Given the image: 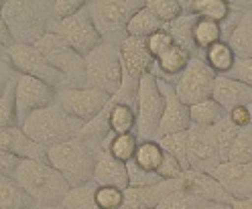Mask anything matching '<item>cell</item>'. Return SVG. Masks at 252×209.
<instances>
[{
    "label": "cell",
    "instance_id": "26",
    "mask_svg": "<svg viewBox=\"0 0 252 209\" xmlns=\"http://www.w3.org/2000/svg\"><path fill=\"white\" fill-rule=\"evenodd\" d=\"M228 116V112L220 106L214 98L203 100L195 106L189 108V118H191V126H199V128H214L216 124H220Z\"/></svg>",
    "mask_w": 252,
    "mask_h": 209
},
{
    "label": "cell",
    "instance_id": "3",
    "mask_svg": "<svg viewBox=\"0 0 252 209\" xmlns=\"http://www.w3.org/2000/svg\"><path fill=\"white\" fill-rule=\"evenodd\" d=\"M84 126H86L84 122L65 114V112L61 110V106L55 102L53 106L37 110L31 116H27V120L21 124V130L31 140L39 142L41 147L51 149L61 142H67L71 138L82 136Z\"/></svg>",
    "mask_w": 252,
    "mask_h": 209
},
{
    "label": "cell",
    "instance_id": "8",
    "mask_svg": "<svg viewBox=\"0 0 252 209\" xmlns=\"http://www.w3.org/2000/svg\"><path fill=\"white\" fill-rule=\"evenodd\" d=\"M35 47L59 73L65 75L71 88H86V57L71 49L59 35L47 33L35 43Z\"/></svg>",
    "mask_w": 252,
    "mask_h": 209
},
{
    "label": "cell",
    "instance_id": "28",
    "mask_svg": "<svg viewBox=\"0 0 252 209\" xmlns=\"http://www.w3.org/2000/svg\"><path fill=\"white\" fill-rule=\"evenodd\" d=\"M138 144H140V140L134 132L132 134H112L110 132L108 138L104 140V149L114 158H118L120 163L126 165V163H130V160H134Z\"/></svg>",
    "mask_w": 252,
    "mask_h": 209
},
{
    "label": "cell",
    "instance_id": "46",
    "mask_svg": "<svg viewBox=\"0 0 252 209\" xmlns=\"http://www.w3.org/2000/svg\"><path fill=\"white\" fill-rule=\"evenodd\" d=\"M242 14H244V12L232 8V12L228 14V17H226L222 23H220V30H222V41H224V43H228L230 37L234 35V30H236V27H238V23H240V19H242Z\"/></svg>",
    "mask_w": 252,
    "mask_h": 209
},
{
    "label": "cell",
    "instance_id": "34",
    "mask_svg": "<svg viewBox=\"0 0 252 209\" xmlns=\"http://www.w3.org/2000/svg\"><path fill=\"white\" fill-rule=\"evenodd\" d=\"M222 41V30H220V23L208 21V19H199L193 27V43L197 47V51L203 55L212 45Z\"/></svg>",
    "mask_w": 252,
    "mask_h": 209
},
{
    "label": "cell",
    "instance_id": "21",
    "mask_svg": "<svg viewBox=\"0 0 252 209\" xmlns=\"http://www.w3.org/2000/svg\"><path fill=\"white\" fill-rule=\"evenodd\" d=\"M212 98L226 112H230L234 108L248 106L252 102V88H248L246 84L238 82V79H232L228 75H218Z\"/></svg>",
    "mask_w": 252,
    "mask_h": 209
},
{
    "label": "cell",
    "instance_id": "30",
    "mask_svg": "<svg viewBox=\"0 0 252 209\" xmlns=\"http://www.w3.org/2000/svg\"><path fill=\"white\" fill-rule=\"evenodd\" d=\"M228 45L238 59H252V12H244Z\"/></svg>",
    "mask_w": 252,
    "mask_h": 209
},
{
    "label": "cell",
    "instance_id": "57",
    "mask_svg": "<svg viewBox=\"0 0 252 209\" xmlns=\"http://www.w3.org/2000/svg\"><path fill=\"white\" fill-rule=\"evenodd\" d=\"M2 8H4V2H0V14H2Z\"/></svg>",
    "mask_w": 252,
    "mask_h": 209
},
{
    "label": "cell",
    "instance_id": "20",
    "mask_svg": "<svg viewBox=\"0 0 252 209\" xmlns=\"http://www.w3.org/2000/svg\"><path fill=\"white\" fill-rule=\"evenodd\" d=\"M0 150H6L19 158H31V160H45L47 163V149L39 142L31 140L21 128H8L0 130Z\"/></svg>",
    "mask_w": 252,
    "mask_h": 209
},
{
    "label": "cell",
    "instance_id": "38",
    "mask_svg": "<svg viewBox=\"0 0 252 209\" xmlns=\"http://www.w3.org/2000/svg\"><path fill=\"white\" fill-rule=\"evenodd\" d=\"M157 142H159V147L167 154H171L173 158H177L185 171H189V163H187V132L167 134V136L157 138Z\"/></svg>",
    "mask_w": 252,
    "mask_h": 209
},
{
    "label": "cell",
    "instance_id": "18",
    "mask_svg": "<svg viewBox=\"0 0 252 209\" xmlns=\"http://www.w3.org/2000/svg\"><path fill=\"white\" fill-rule=\"evenodd\" d=\"M177 189H181V179H171V181H163L159 185L140 187V189L128 187L124 191L122 209H157V205Z\"/></svg>",
    "mask_w": 252,
    "mask_h": 209
},
{
    "label": "cell",
    "instance_id": "49",
    "mask_svg": "<svg viewBox=\"0 0 252 209\" xmlns=\"http://www.w3.org/2000/svg\"><path fill=\"white\" fill-rule=\"evenodd\" d=\"M14 45H17V41H14V37H12V33H10L8 25L4 23L2 14H0V47H2L4 51H8V49H12Z\"/></svg>",
    "mask_w": 252,
    "mask_h": 209
},
{
    "label": "cell",
    "instance_id": "47",
    "mask_svg": "<svg viewBox=\"0 0 252 209\" xmlns=\"http://www.w3.org/2000/svg\"><path fill=\"white\" fill-rule=\"evenodd\" d=\"M21 160H23V158L14 156V154H10V152H6V150H0V175L12 177V173L17 171V167H19Z\"/></svg>",
    "mask_w": 252,
    "mask_h": 209
},
{
    "label": "cell",
    "instance_id": "15",
    "mask_svg": "<svg viewBox=\"0 0 252 209\" xmlns=\"http://www.w3.org/2000/svg\"><path fill=\"white\" fill-rule=\"evenodd\" d=\"M181 189L195 195L197 199L206 203H220V205H232V195L222 187L214 175L201 173L189 169L181 175Z\"/></svg>",
    "mask_w": 252,
    "mask_h": 209
},
{
    "label": "cell",
    "instance_id": "55",
    "mask_svg": "<svg viewBox=\"0 0 252 209\" xmlns=\"http://www.w3.org/2000/svg\"><path fill=\"white\" fill-rule=\"evenodd\" d=\"M4 57H6V51H4V49H2V47H0V61H2V59H4Z\"/></svg>",
    "mask_w": 252,
    "mask_h": 209
},
{
    "label": "cell",
    "instance_id": "17",
    "mask_svg": "<svg viewBox=\"0 0 252 209\" xmlns=\"http://www.w3.org/2000/svg\"><path fill=\"white\" fill-rule=\"evenodd\" d=\"M214 177L222 183L232 199H252V163H222L214 171Z\"/></svg>",
    "mask_w": 252,
    "mask_h": 209
},
{
    "label": "cell",
    "instance_id": "23",
    "mask_svg": "<svg viewBox=\"0 0 252 209\" xmlns=\"http://www.w3.org/2000/svg\"><path fill=\"white\" fill-rule=\"evenodd\" d=\"M195 23H197V14H193V12H183V14H179V17L173 21V23L165 25V30L171 35L173 43H175L177 47H181V49L189 51L193 57H203V55L197 51L195 43H193V27H195Z\"/></svg>",
    "mask_w": 252,
    "mask_h": 209
},
{
    "label": "cell",
    "instance_id": "45",
    "mask_svg": "<svg viewBox=\"0 0 252 209\" xmlns=\"http://www.w3.org/2000/svg\"><path fill=\"white\" fill-rule=\"evenodd\" d=\"M228 77L238 79V82L252 88V59H236V65L228 73Z\"/></svg>",
    "mask_w": 252,
    "mask_h": 209
},
{
    "label": "cell",
    "instance_id": "37",
    "mask_svg": "<svg viewBox=\"0 0 252 209\" xmlns=\"http://www.w3.org/2000/svg\"><path fill=\"white\" fill-rule=\"evenodd\" d=\"M240 128L234 126L228 116L214 126V136H216V147H218V152L222 156V163H228V156H230V150H232V144L236 140V134H238Z\"/></svg>",
    "mask_w": 252,
    "mask_h": 209
},
{
    "label": "cell",
    "instance_id": "14",
    "mask_svg": "<svg viewBox=\"0 0 252 209\" xmlns=\"http://www.w3.org/2000/svg\"><path fill=\"white\" fill-rule=\"evenodd\" d=\"M14 90H17V110H19L21 124L33 112L53 106L57 102V93H59L49 84L31 75H17V88Z\"/></svg>",
    "mask_w": 252,
    "mask_h": 209
},
{
    "label": "cell",
    "instance_id": "1",
    "mask_svg": "<svg viewBox=\"0 0 252 209\" xmlns=\"http://www.w3.org/2000/svg\"><path fill=\"white\" fill-rule=\"evenodd\" d=\"M12 179L37 203V207L59 205L71 189L69 183L45 160L23 158L17 171L12 173Z\"/></svg>",
    "mask_w": 252,
    "mask_h": 209
},
{
    "label": "cell",
    "instance_id": "16",
    "mask_svg": "<svg viewBox=\"0 0 252 209\" xmlns=\"http://www.w3.org/2000/svg\"><path fill=\"white\" fill-rule=\"evenodd\" d=\"M161 90L165 95V112H163V120L159 126L157 138L167 136V134H175V132H187L191 128V118H189V106H185L179 95L175 91V86L161 82Z\"/></svg>",
    "mask_w": 252,
    "mask_h": 209
},
{
    "label": "cell",
    "instance_id": "11",
    "mask_svg": "<svg viewBox=\"0 0 252 209\" xmlns=\"http://www.w3.org/2000/svg\"><path fill=\"white\" fill-rule=\"evenodd\" d=\"M110 102L112 98L108 93L92 88H65L57 93V104L61 110L84 124L96 120L110 106Z\"/></svg>",
    "mask_w": 252,
    "mask_h": 209
},
{
    "label": "cell",
    "instance_id": "35",
    "mask_svg": "<svg viewBox=\"0 0 252 209\" xmlns=\"http://www.w3.org/2000/svg\"><path fill=\"white\" fill-rule=\"evenodd\" d=\"M191 12L199 19L222 23L232 12L230 0H191Z\"/></svg>",
    "mask_w": 252,
    "mask_h": 209
},
{
    "label": "cell",
    "instance_id": "25",
    "mask_svg": "<svg viewBox=\"0 0 252 209\" xmlns=\"http://www.w3.org/2000/svg\"><path fill=\"white\" fill-rule=\"evenodd\" d=\"M108 124L112 134H136V110L122 102H110Z\"/></svg>",
    "mask_w": 252,
    "mask_h": 209
},
{
    "label": "cell",
    "instance_id": "6",
    "mask_svg": "<svg viewBox=\"0 0 252 209\" xmlns=\"http://www.w3.org/2000/svg\"><path fill=\"white\" fill-rule=\"evenodd\" d=\"M145 4L147 2H140V0H94L88 2V12L100 30L104 43L116 45L118 37L120 41L128 37L126 27L140 8H145Z\"/></svg>",
    "mask_w": 252,
    "mask_h": 209
},
{
    "label": "cell",
    "instance_id": "52",
    "mask_svg": "<svg viewBox=\"0 0 252 209\" xmlns=\"http://www.w3.org/2000/svg\"><path fill=\"white\" fill-rule=\"evenodd\" d=\"M232 207L234 209H252V199H234Z\"/></svg>",
    "mask_w": 252,
    "mask_h": 209
},
{
    "label": "cell",
    "instance_id": "50",
    "mask_svg": "<svg viewBox=\"0 0 252 209\" xmlns=\"http://www.w3.org/2000/svg\"><path fill=\"white\" fill-rule=\"evenodd\" d=\"M12 79H14V77H10V75H8V71H6L2 65H0V95H2V93L6 91V88L10 86Z\"/></svg>",
    "mask_w": 252,
    "mask_h": 209
},
{
    "label": "cell",
    "instance_id": "56",
    "mask_svg": "<svg viewBox=\"0 0 252 209\" xmlns=\"http://www.w3.org/2000/svg\"><path fill=\"white\" fill-rule=\"evenodd\" d=\"M248 112H250V124H252V102L248 104Z\"/></svg>",
    "mask_w": 252,
    "mask_h": 209
},
{
    "label": "cell",
    "instance_id": "48",
    "mask_svg": "<svg viewBox=\"0 0 252 209\" xmlns=\"http://www.w3.org/2000/svg\"><path fill=\"white\" fill-rule=\"evenodd\" d=\"M228 120L238 126V128H244V126H250V112H248V106H238L228 112Z\"/></svg>",
    "mask_w": 252,
    "mask_h": 209
},
{
    "label": "cell",
    "instance_id": "40",
    "mask_svg": "<svg viewBox=\"0 0 252 209\" xmlns=\"http://www.w3.org/2000/svg\"><path fill=\"white\" fill-rule=\"evenodd\" d=\"M147 8L151 12H155V17L159 19L163 25L173 23L179 14H183V8H181L179 0H149Z\"/></svg>",
    "mask_w": 252,
    "mask_h": 209
},
{
    "label": "cell",
    "instance_id": "27",
    "mask_svg": "<svg viewBox=\"0 0 252 209\" xmlns=\"http://www.w3.org/2000/svg\"><path fill=\"white\" fill-rule=\"evenodd\" d=\"M236 59L238 57H236V53L232 51V47L224 41L212 45L210 49L203 53V61L208 63V67L216 75H228L236 65Z\"/></svg>",
    "mask_w": 252,
    "mask_h": 209
},
{
    "label": "cell",
    "instance_id": "59",
    "mask_svg": "<svg viewBox=\"0 0 252 209\" xmlns=\"http://www.w3.org/2000/svg\"><path fill=\"white\" fill-rule=\"evenodd\" d=\"M33 209H37V207H33Z\"/></svg>",
    "mask_w": 252,
    "mask_h": 209
},
{
    "label": "cell",
    "instance_id": "53",
    "mask_svg": "<svg viewBox=\"0 0 252 209\" xmlns=\"http://www.w3.org/2000/svg\"><path fill=\"white\" fill-rule=\"evenodd\" d=\"M201 209H226V205H220V203H206Z\"/></svg>",
    "mask_w": 252,
    "mask_h": 209
},
{
    "label": "cell",
    "instance_id": "58",
    "mask_svg": "<svg viewBox=\"0 0 252 209\" xmlns=\"http://www.w3.org/2000/svg\"><path fill=\"white\" fill-rule=\"evenodd\" d=\"M226 209H234V207H232V205H226Z\"/></svg>",
    "mask_w": 252,
    "mask_h": 209
},
{
    "label": "cell",
    "instance_id": "33",
    "mask_svg": "<svg viewBox=\"0 0 252 209\" xmlns=\"http://www.w3.org/2000/svg\"><path fill=\"white\" fill-rule=\"evenodd\" d=\"M163 156H165V150L159 147L157 140H140L136 154H134V163L140 169L157 173L161 167V163H163Z\"/></svg>",
    "mask_w": 252,
    "mask_h": 209
},
{
    "label": "cell",
    "instance_id": "36",
    "mask_svg": "<svg viewBox=\"0 0 252 209\" xmlns=\"http://www.w3.org/2000/svg\"><path fill=\"white\" fill-rule=\"evenodd\" d=\"M228 163H234V165L252 163V124L240 128L238 134H236V140L232 144V150L228 156Z\"/></svg>",
    "mask_w": 252,
    "mask_h": 209
},
{
    "label": "cell",
    "instance_id": "39",
    "mask_svg": "<svg viewBox=\"0 0 252 209\" xmlns=\"http://www.w3.org/2000/svg\"><path fill=\"white\" fill-rule=\"evenodd\" d=\"M203 205H206V201L197 199L195 195H191V193H187L183 189H177L157 205V209H201Z\"/></svg>",
    "mask_w": 252,
    "mask_h": 209
},
{
    "label": "cell",
    "instance_id": "22",
    "mask_svg": "<svg viewBox=\"0 0 252 209\" xmlns=\"http://www.w3.org/2000/svg\"><path fill=\"white\" fill-rule=\"evenodd\" d=\"M191 53L181 49V47L173 45L169 49L159 57L155 59V67H153V75L157 79H161V82H167V84H177V79L181 77V73L187 69L189 61H191Z\"/></svg>",
    "mask_w": 252,
    "mask_h": 209
},
{
    "label": "cell",
    "instance_id": "2",
    "mask_svg": "<svg viewBox=\"0 0 252 209\" xmlns=\"http://www.w3.org/2000/svg\"><path fill=\"white\" fill-rule=\"evenodd\" d=\"M96 152L98 150H94L84 136H77L47 149V163L69 183V187H82L94 181Z\"/></svg>",
    "mask_w": 252,
    "mask_h": 209
},
{
    "label": "cell",
    "instance_id": "7",
    "mask_svg": "<svg viewBox=\"0 0 252 209\" xmlns=\"http://www.w3.org/2000/svg\"><path fill=\"white\" fill-rule=\"evenodd\" d=\"M165 112V95L153 73L143 75L136 93V136L138 140H157Z\"/></svg>",
    "mask_w": 252,
    "mask_h": 209
},
{
    "label": "cell",
    "instance_id": "10",
    "mask_svg": "<svg viewBox=\"0 0 252 209\" xmlns=\"http://www.w3.org/2000/svg\"><path fill=\"white\" fill-rule=\"evenodd\" d=\"M6 59L10 63V67L19 75L37 77L41 82L49 84L51 88H55L57 91L61 86L67 84L65 75L59 73L51 63L41 55V51L35 45H14L12 49L6 51Z\"/></svg>",
    "mask_w": 252,
    "mask_h": 209
},
{
    "label": "cell",
    "instance_id": "9",
    "mask_svg": "<svg viewBox=\"0 0 252 209\" xmlns=\"http://www.w3.org/2000/svg\"><path fill=\"white\" fill-rule=\"evenodd\" d=\"M49 33L59 35L63 41H65L71 49H75L82 57H88L94 49L104 43L100 30L94 25L90 12H88V4L84 10H80L73 17L65 19V21H55L49 27Z\"/></svg>",
    "mask_w": 252,
    "mask_h": 209
},
{
    "label": "cell",
    "instance_id": "12",
    "mask_svg": "<svg viewBox=\"0 0 252 209\" xmlns=\"http://www.w3.org/2000/svg\"><path fill=\"white\" fill-rule=\"evenodd\" d=\"M216 77L218 75L208 67L203 57H191L187 69L181 73V77L175 84V91L179 95V100L189 108L203 100H210L214 95Z\"/></svg>",
    "mask_w": 252,
    "mask_h": 209
},
{
    "label": "cell",
    "instance_id": "44",
    "mask_svg": "<svg viewBox=\"0 0 252 209\" xmlns=\"http://www.w3.org/2000/svg\"><path fill=\"white\" fill-rule=\"evenodd\" d=\"M173 45H175V43H173L171 35L167 33L165 29L147 39V47H149V53L153 55V59H159V57L169 49V47H173Z\"/></svg>",
    "mask_w": 252,
    "mask_h": 209
},
{
    "label": "cell",
    "instance_id": "4",
    "mask_svg": "<svg viewBox=\"0 0 252 209\" xmlns=\"http://www.w3.org/2000/svg\"><path fill=\"white\" fill-rule=\"evenodd\" d=\"M53 2H4L2 19L8 25L17 45H35L49 33L53 19Z\"/></svg>",
    "mask_w": 252,
    "mask_h": 209
},
{
    "label": "cell",
    "instance_id": "19",
    "mask_svg": "<svg viewBox=\"0 0 252 209\" xmlns=\"http://www.w3.org/2000/svg\"><path fill=\"white\" fill-rule=\"evenodd\" d=\"M94 183L98 187H116L128 189V169L118 158H114L104 147L96 152V169H94Z\"/></svg>",
    "mask_w": 252,
    "mask_h": 209
},
{
    "label": "cell",
    "instance_id": "24",
    "mask_svg": "<svg viewBox=\"0 0 252 209\" xmlns=\"http://www.w3.org/2000/svg\"><path fill=\"white\" fill-rule=\"evenodd\" d=\"M37 203L8 175H0V209H33Z\"/></svg>",
    "mask_w": 252,
    "mask_h": 209
},
{
    "label": "cell",
    "instance_id": "43",
    "mask_svg": "<svg viewBox=\"0 0 252 209\" xmlns=\"http://www.w3.org/2000/svg\"><path fill=\"white\" fill-rule=\"evenodd\" d=\"M88 2L84 0H55L53 2V19L55 21H65L73 14H77L80 10L86 8Z\"/></svg>",
    "mask_w": 252,
    "mask_h": 209
},
{
    "label": "cell",
    "instance_id": "32",
    "mask_svg": "<svg viewBox=\"0 0 252 209\" xmlns=\"http://www.w3.org/2000/svg\"><path fill=\"white\" fill-rule=\"evenodd\" d=\"M17 77L10 82L6 91L0 95V130L8 128H21L19 110H17Z\"/></svg>",
    "mask_w": 252,
    "mask_h": 209
},
{
    "label": "cell",
    "instance_id": "31",
    "mask_svg": "<svg viewBox=\"0 0 252 209\" xmlns=\"http://www.w3.org/2000/svg\"><path fill=\"white\" fill-rule=\"evenodd\" d=\"M96 193L98 185L96 183H86L82 187H71L67 191V195L63 197L61 207L65 209H100L96 201Z\"/></svg>",
    "mask_w": 252,
    "mask_h": 209
},
{
    "label": "cell",
    "instance_id": "29",
    "mask_svg": "<svg viewBox=\"0 0 252 209\" xmlns=\"http://www.w3.org/2000/svg\"><path fill=\"white\" fill-rule=\"evenodd\" d=\"M165 25L155 17V12H151L145 4V8H140L134 17L130 19L128 27H126V35L128 37H136V39H149L155 33L163 30Z\"/></svg>",
    "mask_w": 252,
    "mask_h": 209
},
{
    "label": "cell",
    "instance_id": "41",
    "mask_svg": "<svg viewBox=\"0 0 252 209\" xmlns=\"http://www.w3.org/2000/svg\"><path fill=\"white\" fill-rule=\"evenodd\" d=\"M126 169H128V187H134V189H140V187H153V185H159L163 183V179L157 173H151V171H145L140 169L134 160L126 163Z\"/></svg>",
    "mask_w": 252,
    "mask_h": 209
},
{
    "label": "cell",
    "instance_id": "13",
    "mask_svg": "<svg viewBox=\"0 0 252 209\" xmlns=\"http://www.w3.org/2000/svg\"><path fill=\"white\" fill-rule=\"evenodd\" d=\"M187 163L189 169L214 175V171L222 165V156L216 147L214 128L191 126L187 130Z\"/></svg>",
    "mask_w": 252,
    "mask_h": 209
},
{
    "label": "cell",
    "instance_id": "54",
    "mask_svg": "<svg viewBox=\"0 0 252 209\" xmlns=\"http://www.w3.org/2000/svg\"><path fill=\"white\" fill-rule=\"evenodd\" d=\"M37 209H65V207H61V203H59V205H51V207H37Z\"/></svg>",
    "mask_w": 252,
    "mask_h": 209
},
{
    "label": "cell",
    "instance_id": "51",
    "mask_svg": "<svg viewBox=\"0 0 252 209\" xmlns=\"http://www.w3.org/2000/svg\"><path fill=\"white\" fill-rule=\"evenodd\" d=\"M230 4L240 12H252V0H230Z\"/></svg>",
    "mask_w": 252,
    "mask_h": 209
},
{
    "label": "cell",
    "instance_id": "42",
    "mask_svg": "<svg viewBox=\"0 0 252 209\" xmlns=\"http://www.w3.org/2000/svg\"><path fill=\"white\" fill-rule=\"evenodd\" d=\"M96 201L100 209H122L124 205V191L116 187H98Z\"/></svg>",
    "mask_w": 252,
    "mask_h": 209
},
{
    "label": "cell",
    "instance_id": "5",
    "mask_svg": "<svg viewBox=\"0 0 252 209\" xmlns=\"http://www.w3.org/2000/svg\"><path fill=\"white\" fill-rule=\"evenodd\" d=\"M124 84L120 45L102 43L86 57V88L100 90L116 98Z\"/></svg>",
    "mask_w": 252,
    "mask_h": 209
}]
</instances>
